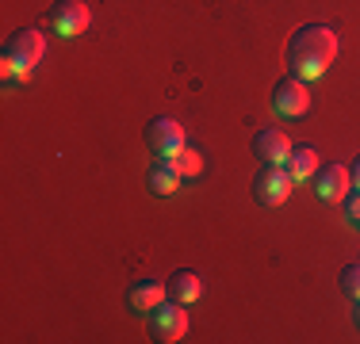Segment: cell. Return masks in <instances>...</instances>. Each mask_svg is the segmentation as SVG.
<instances>
[{
    "label": "cell",
    "instance_id": "cell-17",
    "mask_svg": "<svg viewBox=\"0 0 360 344\" xmlns=\"http://www.w3.org/2000/svg\"><path fill=\"white\" fill-rule=\"evenodd\" d=\"M353 187L360 192V157H356V165H353Z\"/></svg>",
    "mask_w": 360,
    "mask_h": 344
},
{
    "label": "cell",
    "instance_id": "cell-18",
    "mask_svg": "<svg viewBox=\"0 0 360 344\" xmlns=\"http://www.w3.org/2000/svg\"><path fill=\"white\" fill-rule=\"evenodd\" d=\"M353 317H356V322H360V303H356V310H353Z\"/></svg>",
    "mask_w": 360,
    "mask_h": 344
},
{
    "label": "cell",
    "instance_id": "cell-13",
    "mask_svg": "<svg viewBox=\"0 0 360 344\" xmlns=\"http://www.w3.org/2000/svg\"><path fill=\"white\" fill-rule=\"evenodd\" d=\"M169 295H173L176 303L192 306L195 298L203 295V283H200V275H195V272H176L173 279H169Z\"/></svg>",
    "mask_w": 360,
    "mask_h": 344
},
{
    "label": "cell",
    "instance_id": "cell-10",
    "mask_svg": "<svg viewBox=\"0 0 360 344\" xmlns=\"http://www.w3.org/2000/svg\"><path fill=\"white\" fill-rule=\"evenodd\" d=\"M169 295V283H158V279H139L131 291H127V306L134 314H150L153 306H161Z\"/></svg>",
    "mask_w": 360,
    "mask_h": 344
},
{
    "label": "cell",
    "instance_id": "cell-1",
    "mask_svg": "<svg viewBox=\"0 0 360 344\" xmlns=\"http://www.w3.org/2000/svg\"><path fill=\"white\" fill-rule=\"evenodd\" d=\"M338 62V31L326 27V23H307L291 34L288 42V65L291 77L299 81H319V77L330 73V65Z\"/></svg>",
    "mask_w": 360,
    "mask_h": 344
},
{
    "label": "cell",
    "instance_id": "cell-16",
    "mask_svg": "<svg viewBox=\"0 0 360 344\" xmlns=\"http://www.w3.org/2000/svg\"><path fill=\"white\" fill-rule=\"evenodd\" d=\"M345 214H349V222H356V226H360V192L345 199Z\"/></svg>",
    "mask_w": 360,
    "mask_h": 344
},
{
    "label": "cell",
    "instance_id": "cell-3",
    "mask_svg": "<svg viewBox=\"0 0 360 344\" xmlns=\"http://www.w3.org/2000/svg\"><path fill=\"white\" fill-rule=\"evenodd\" d=\"M291 187H295V180L284 165H264L253 180V199L261 206H280L291 195Z\"/></svg>",
    "mask_w": 360,
    "mask_h": 344
},
{
    "label": "cell",
    "instance_id": "cell-5",
    "mask_svg": "<svg viewBox=\"0 0 360 344\" xmlns=\"http://www.w3.org/2000/svg\"><path fill=\"white\" fill-rule=\"evenodd\" d=\"M272 111L284 119H299L311 111V88H307V81H299V77H284V81L272 88Z\"/></svg>",
    "mask_w": 360,
    "mask_h": 344
},
{
    "label": "cell",
    "instance_id": "cell-6",
    "mask_svg": "<svg viewBox=\"0 0 360 344\" xmlns=\"http://www.w3.org/2000/svg\"><path fill=\"white\" fill-rule=\"evenodd\" d=\"M146 145L158 157H173L176 150H184V123L173 115H158L150 126H146Z\"/></svg>",
    "mask_w": 360,
    "mask_h": 344
},
{
    "label": "cell",
    "instance_id": "cell-2",
    "mask_svg": "<svg viewBox=\"0 0 360 344\" xmlns=\"http://www.w3.org/2000/svg\"><path fill=\"white\" fill-rule=\"evenodd\" d=\"M42 54H46V39H42V31L23 27V31H15L12 39H8V46H4V62H0V73L27 81V73L42 62Z\"/></svg>",
    "mask_w": 360,
    "mask_h": 344
},
{
    "label": "cell",
    "instance_id": "cell-7",
    "mask_svg": "<svg viewBox=\"0 0 360 344\" xmlns=\"http://www.w3.org/2000/svg\"><path fill=\"white\" fill-rule=\"evenodd\" d=\"M50 23H54V31L62 34V39H73V34H84L92 23V12L84 0H58L54 8H50Z\"/></svg>",
    "mask_w": 360,
    "mask_h": 344
},
{
    "label": "cell",
    "instance_id": "cell-4",
    "mask_svg": "<svg viewBox=\"0 0 360 344\" xmlns=\"http://www.w3.org/2000/svg\"><path fill=\"white\" fill-rule=\"evenodd\" d=\"M150 333H153V340H161V344H173V340H184V333H188V314H184V303H161V306H153L150 310Z\"/></svg>",
    "mask_w": 360,
    "mask_h": 344
},
{
    "label": "cell",
    "instance_id": "cell-9",
    "mask_svg": "<svg viewBox=\"0 0 360 344\" xmlns=\"http://www.w3.org/2000/svg\"><path fill=\"white\" fill-rule=\"evenodd\" d=\"M291 138L284 131H257L253 138V153L264 161V165H288V157H291Z\"/></svg>",
    "mask_w": 360,
    "mask_h": 344
},
{
    "label": "cell",
    "instance_id": "cell-8",
    "mask_svg": "<svg viewBox=\"0 0 360 344\" xmlns=\"http://www.w3.org/2000/svg\"><path fill=\"white\" fill-rule=\"evenodd\" d=\"M349 187H353V172L345 165H338V161L314 172V192H319V199H326V203H341L349 195Z\"/></svg>",
    "mask_w": 360,
    "mask_h": 344
},
{
    "label": "cell",
    "instance_id": "cell-15",
    "mask_svg": "<svg viewBox=\"0 0 360 344\" xmlns=\"http://www.w3.org/2000/svg\"><path fill=\"white\" fill-rule=\"evenodd\" d=\"M341 291H345L353 303H360V264H349V268L341 272Z\"/></svg>",
    "mask_w": 360,
    "mask_h": 344
},
{
    "label": "cell",
    "instance_id": "cell-12",
    "mask_svg": "<svg viewBox=\"0 0 360 344\" xmlns=\"http://www.w3.org/2000/svg\"><path fill=\"white\" fill-rule=\"evenodd\" d=\"M180 180H184V176H180V172L169 165L165 157L153 161V168H150V192L153 195H173L176 187H180Z\"/></svg>",
    "mask_w": 360,
    "mask_h": 344
},
{
    "label": "cell",
    "instance_id": "cell-14",
    "mask_svg": "<svg viewBox=\"0 0 360 344\" xmlns=\"http://www.w3.org/2000/svg\"><path fill=\"white\" fill-rule=\"evenodd\" d=\"M165 161L180 172V176H200V168H203V157L195 150H188V145H184V150H176L173 157H165Z\"/></svg>",
    "mask_w": 360,
    "mask_h": 344
},
{
    "label": "cell",
    "instance_id": "cell-11",
    "mask_svg": "<svg viewBox=\"0 0 360 344\" xmlns=\"http://www.w3.org/2000/svg\"><path fill=\"white\" fill-rule=\"evenodd\" d=\"M284 168L291 172V180H295V184L311 180L314 172H319V150H314V145H299V150H291V157H288Z\"/></svg>",
    "mask_w": 360,
    "mask_h": 344
}]
</instances>
